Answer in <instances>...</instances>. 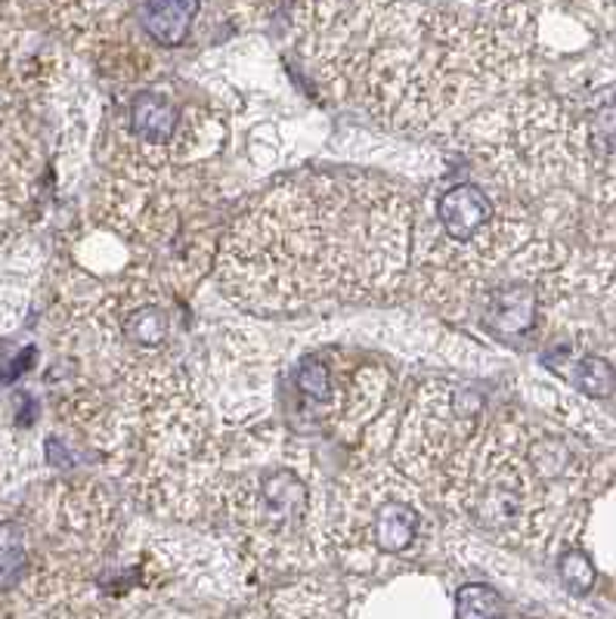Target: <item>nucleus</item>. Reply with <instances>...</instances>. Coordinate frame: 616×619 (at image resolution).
<instances>
[{"label": "nucleus", "instance_id": "obj_1", "mask_svg": "<svg viewBox=\"0 0 616 619\" xmlns=\"http://www.w3.org/2000/svg\"><path fill=\"white\" fill-rule=\"evenodd\" d=\"M298 34L329 100L400 133L474 116L524 81L533 47L530 16L508 0L489 13L421 0H301Z\"/></svg>", "mask_w": 616, "mask_h": 619}, {"label": "nucleus", "instance_id": "obj_2", "mask_svg": "<svg viewBox=\"0 0 616 619\" xmlns=\"http://www.w3.org/2000/svg\"><path fill=\"white\" fill-rule=\"evenodd\" d=\"M413 236L416 211L397 187L366 173H307L232 220L215 276L255 317L366 301L400 286Z\"/></svg>", "mask_w": 616, "mask_h": 619}, {"label": "nucleus", "instance_id": "obj_3", "mask_svg": "<svg viewBox=\"0 0 616 619\" xmlns=\"http://www.w3.org/2000/svg\"><path fill=\"white\" fill-rule=\"evenodd\" d=\"M586 480L588 456L567 433L489 412L430 502L505 546H543Z\"/></svg>", "mask_w": 616, "mask_h": 619}, {"label": "nucleus", "instance_id": "obj_4", "mask_svg": "<svg viewBox=\"0 0 616 619\" xmlns=\"http://www.w3.org/2000/svg\"><path fill=\"white\" fill-rule=\"evenodd\" d=\"M220 515L236 551L264 573H295L331 561V505L301 447L270 425L230 477Z\"/></svg>", "mask_w": 616, "mask_h": 619}, {"label": "nucleus", "instance_id": "obj_5", "mask_svg": "<svg viewBox=\"0 0 616 619\" xmlns=\"http://www.w3.org/2000/svg\"><path fill=\"white\" fill-rule=\"evenodd\" d=\"M220 189L201 164L173 168H116L102 187V220L146 254L152 273L192 291L215 263L211 239Z\"/></svg>", "mask_w": 616, "mask_h": 619}, {"label": "nucleus", "instance_id": "obj_6", "mask_svg": "<svg viewBox=\"0 0 616 619\" xmlns=\"http://www.w3.org/2000/svg\"><path fill=\"white\" fill-rule=\"evenodd\" d=\"M456 143L484 171L487 183L524 202L583 187L598 159L586 118L552 97H517L465 121Z\"/></svg>", "mask_w": 616, "mask_h": 619}, {"label": "nucleus", "instance_id": "obj_7", "mask_svg": "<svg viewBox=\"0 0 616 619\" xmlns=\"http://www.w3.org/2000/svg\"><path fill=\"white\" fill-rule=\"evenodd\" d=\"M428 496L390 461H366L338 483L331 558L350 573L387 577L416 561L434 539Z\"/></svg>", "mask_w": 616, "mask_h": 619}, {"label": "nucleus", "instance_id": "obj_8", "mask_svg": "<svg viewBox=\"0 0 616 619\" xmlns=\"http://www.w3.org/2000/svg\"><path fill=\"white\" fill-rule=\"evenodd\" d=\"M223 140V124L201 102H177L171 87L137 90L112 128L109 168L199 164Z\"/></svg>", "mask_w": 616, "mask_h": 619}, {"label": "nucleus", "instance_id": "obj_9", "mask_svg": "<svg viewBox=\"0 0 616 619\" xmlns=\"http://www.w3.org/2000/svg\"><path fill=\"white\" fill-rule=\"evenodd\" d=\"M487 418L484 393L459 381H428L403 412L394 440V465L430 499Z\"/></svg>", "mask_w": 616, "mask_h": 619}, {"label": "nucleus", "instance_id": "obj_10", "mask_svg": "<svg viewBox=\"0 0 616 619\" xmlns=\"http://www.w3.org/2000/svg\"><path fill=\"white\" fill-rule=\"evenodd\" d=\"M390 378L375 362H354L341 350H316L298 362L295 403L307 431L357 437L385 403Z\"/></svg>", "mask_w": 616, "mask_h": 619}, {"label": "nucleus", "instance_id": "obj_11", "mask_svg": "<svg viewBox=\"0 0 616 619\" xmlns=\"http://www.w3.org/2000/svg\"><path fill=\"white\" fill-rule=\"evenodd\" d=\"M34 582V539L26 518H0V617L26 613Z\"/></svg>", "mask_w": 616, "mask_h": 619}, {"label": "nucleus", "instance_id": "obj_12", "mask_svg": "<svg viewBox=\"0 0 616 619\" xmlns=\"http://www.w3.org/2000/svg\"><path fill=\"white\" fill-rule=\"evenodd\" d=\"M201 13V0H137V19L149 41L177 47L189 38Z\"/></svg>", "mask_w": 616, "mask_h": 619}, {"label": "nucleus", "instance_id": "obj_13", "mask_svg": "<svg viewBox=\"0 0 616 619\" xmlns=\"http://www.w3.org/2000/svg\"><path fill=\"white\" fill-rule=\"evenodd\" d=\"M341 595L335 586H326L319 579H304L298 586L272 595L270 613L279 617H347L350 607H341Z\"/></svg>", "mask_w": 616, "mask_h": 619}, {"label": "nucleus", "instance_id": "obj_14", "mask_svg": "<svg viewBox=\"0 0 616 619\" xmlns=\"http://www.w3.org/2000/svg\"><path fill=\"white\" fill-rule=\"evenodd\" d=\"M586 128H588V143L598 164H604L607 159L616 156V87L602 90L586 112Z\"/></svg>", "mask_w": 616, "mask_h": 619}, {"label": "nucleus", "instance_id": "obj_15", "mask_svg": "<svg viewBox=\"0 0 616 619\" xmlns=\"http://www.w3.org/2000/svg\"><path fill=\"white\" fill-rule=\"evenodd\" d=\"M558 573L570 595H588L595 586V563L588 561L583 548H567L558 558Z\"/></svg>", "mask_w": 616, "mask_h": 619}, {"label": "nucleus", "instance_id": "obj_16", "mask_svg": "<svg viewBox=\"0 0 616 619\" xmlns=\"http://www.w3.org/2000/svg\"><path fill=\"white\" fill-rule=\"evenodd\" d=\"M499 613V591L489 586H465L456 595V617L461 619H487Z\"/></svg>", "mask_w": 616, "mask_h": 619}, {"label": "nucleus", "instance_id": "obj_17", "mask_svg": "<svg viewBox=\"0 0 616 619\" xmlns=\"http://www.w3.org/2000/svg\"><path fill=\"white\" fill-rule=\"evenodd\" d=\"M270 7L272 0H230V10L239 22H258L260 16L270 13Z\"/></svg>", "mask_w": 616, "mask_h": 619}, {"label": "nucleus", "instance_id": "obj_18", "mask_svg": "<svg viewBox=\"0 0 616 619\" xmlns=\"http://www.w3.org/2000/svg\"><path fill=\"white\" fill-rule=\"evenodd\" d=\"M3 106H7V102H0V112H3Z\"/></svg>", "mask_w": 616, "mask_h": 619}]
</instances>
